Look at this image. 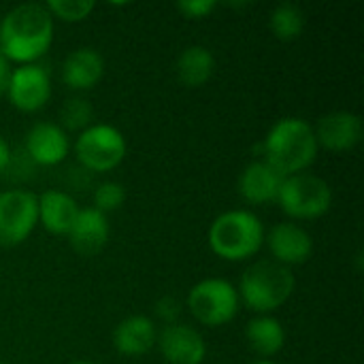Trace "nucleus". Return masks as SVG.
I'll return each mask as SVG.
<instances>
[{"label":"nucleus","instance_id":"29","mask_svg":"<svg viewBox=\"0 0 364 364\" xmlns=\"http://www.w3.org/2000/svg\"><path fill=\"white\" fill-rule=\"evenodd\" d=\"M252 364H275V363H271V360H258V363H252Z\"/></svg>","mask_w":364,"mask_h":364},{"label":"nucleus","instance_id":"8","mask_svg":"<svg viewBox=\"0 0 364 364\" xmlns=\"http://www.w3.org/2000/svg\"><path fill=\"white\" fill-rule=\"evenodd\" d=\"M38 224V196L26 190L0 192V247L23 243Z\"/></svg>","mask_w":364,"mask_h":364},{"label":"nucleus","instance_id":"14","mask_svg":"<svg viewBox=\"0 0 364 364\" xmlns=\"http://www.w3.org/2000/svg\"><path fill=\"white\" fill-rule=\"evenodd\" d=\"M109 235H111V226H109L107 215L96 211L94 207H85L79 211L68 232V241L77 254L96 256L109 243Z\"/></svg>","mask_w":364,"mask_h":364},{"label":"nucleus","instance_id":"4","mask_svg":"<svg viewBox=\"0 0 364 364\" xmlns=\"http://www.w3.org/2000/svg\"><path fill=\"white\" fill-rule=\"evenodd\" d=\"M296 288V277L294 273L271 260H262L252 264L243 275L239 284V299L258 314H271L279 309L288 299L292 296Z\"/></svg>","mask_w":364,"mask_h":364},{"label":"nucleus","instance_id":"21","mask_svg":"<svg viewBox=\"0 0 364 364\" xmlns=\"http://www.w3.org/2000/svg\"><path fill=\"white\" fill-rule=\"evenodd\" d=\"M305 15L301 6L292 2H284L273 9L271 13V30L279 41H296L303 34Z\"/></svg>","mask_w":364,"mask_h":364},{"label":"nucleus","instance_id":"10","mask_svg":"<svg viewBox=\"0 0 364 364\" xmlns=\"http://www.w3.org/2000/svg\"><path fill=\"white\" fill-rule=\"evenodd\" d=\"M156 343L168 364H203L207 356L203 335L188 324H166Z\"/></svg>","mask_w":364,"mask_h":364},{"label":"nucleus","instance_id":"5","mask_svg":"<svg viewBox=\"0 0 364 364\" xmlns=\"http://www.w3.org/2000/svg\"><path fill=\"white\" fill-rule=\"evenodd\" d=\"M277 203L290 218L316 220L328 213L333 205V190L322 177L299 173L284 179Z\"/></svg>","mask_w":364,"mask_h":364},{"label":"nucleus","instance_id":"11","mask_svg":"<svg viewBox=\"0 0 364 364\" xmlns=\"http://www.w3.org/2000/svg\"><path fill=\"white\" fill-rule=\"evenodd\" d=\"M318 147L331 151H350L363 139V119L352 111H333L318 119L314 128Z\"/></svg>","mask_w":364,"mask_h":364},{"label":"nucleus","instance_id":"9","mask_svg":"<svg viewBox=\"0 0 364 364\" xmlns=\"http://www.w3.org/2000/svg\"><path fill=\"white\" fill-rule=\"evenodd\" d=\"M6 96L11 105L23 113L43 109L51 96L49 73L38 64H21L19 68H13Z\"/></svg>","mask_w":364,"mask_h":364},{"label":"nucleus","instance_id":"12","mask_svg":"<svg viewBox=\"0 0 364 364\" xmlns=\"http://www.w3.org/2000/svg\"><path fill=\"white\" fill-rule=\"evenodd\" d=\"M269 243V250L275 258V262L284 267L303 264L314 254V239L305 228H301L294 222H282L271 228L269 237H264Z\"/></svg>","mask_w":364,"mask_h":364},{"label":"nucleus","instance_id":"22","mask_svg":"<svg viewBox=\"0 0 364 364\" xmlns=\"http://www.w3.org/2000/svg\"><path fill=\"white\" fill-rule=\"evenodd\" d=\"M47 11L51 13L53 19H62V21H83L92 11H94V2L92 0H49Z\"/></svg>","mask_w":364,"mask_h":364},{"label":"nucleus","instance_id":"18","mask_svg":"<svg viewBox=\"0 0 364 364\" xmlns=\"http://www.w3.org/2000/svg\"><path fill=\"white\" fill-rule=\"evenodd\" d=\"M105 73L102 55L92 47H79L66 55L62 64V79L70 90H92Z\"/></svg>","mask_w":364,"mask_h":364},{"label":"nucleus","instance_id":"1","mask_svg":"<svg viewBox=\"0 0 364 364\" xmlns=\"http://www.w3.org/2000/svg\"><path fill=\"white\" fill-rule=\"evenodd\" d=\"M53 43V17L45 4L26 2L0 21V53L9 62L34 64Z\"/></svg>","mask_w":364,"mask_h":364},{"label":"nucleus","instance_id":"26","mask_svg":"<svg viewBox=\"0 0 364 364\" xmlns=\"http://www.w3.org/2000/svg\"><path fill=\"white\" fill-rule=\"evenodd\" d=\"M156 314L160 316V320H164L166 324H175V320L179 318L181 309H179V303L171 296H164L158 301L156 305Z\"/></svg>","mask_w":364,"mask_h":364},{"label":"nucleus","instance_id":"25","mask_svg":"<svg viewBox=\"0 0 364 364\" xmlns=\"http://www.w3.org/2000/svg\"><path fill=\"white\" fill-rule=\"evenodd\" d=\"M215 6H218V2H213V0H183L177 4V9L190 19H203L209 13H213Z\"/></svg>","mask_w":364,"mask_h":364},{"label":"nucleus","instance_id":"23","mask_svg":"<svg viewBox=\"0 0 364 364\" xmlns=\"http://www.w3.org/2000/svg\"><path fill=\"white\" fill-rule=\"evenodd\" d=\"M94 117V109L85 98H68L62 107V122L70 130H85Z\"/></svg>","mask_w":364,"mask_h":364},{"label":"nucleus","instance_id":"6","mask_svg":"<svg viewBox=\"0 0 364 364\" xmlns=\"http://www.w3.org/2000/svg\"><path fill=\"white\" fill-rule=\"evenodd\" d=\"M237 288L220 277H209L198 282L188 294V309L205 326L218 328L228 324L239 311Z\"/></svg>","mask_w":364,"mask_h":364},{"label":"nucleus","instance_id":"15","mask_svg":"<svg viewBox=\"0 0 364 364\" xmlns=\"http://www.w3.org/2000/svg\"><path fill=\"white\" fill-rule=\"evenodd\" d=\"M284 175H279L269 162L258 160L245 166L239 177V194L252 205H267L277 200L279 188L284 183Z\"/></svg>","mask_w":364,"mask_h":364},{"label":"nucleus","instance_id":"16","mask_svg":"<svg viewBox=\"0 0 364 364\" xmlns=\"http://www.w3.org/2000/svg\"><path fill=\"white\" fill-rule=\"evenodd\" d=\"M79 211L81 207L77 200L60 190H47L38 198V220L51 235L68 237Z\"/></svg>","mask_w":364,"mask_h":364},{"label":"nucleus","instance_id":"2","mask_svg":"<svg viewBox=\"0 0 364 364\" xmlns=\"http://www.w3.org/2000/svg\"><path fill=\"white\" fill-rule=\"evenodd\" d=\"M264 162L284 177L305 173L318 158L314 126L301 117L279 119L264 139Z\"/></svg>","mask_w":364,"mask_h":364},{"label":"nucleus","instance_id":"3","mask_svg":"<svg viewBox=\"0 0 364 364\" xmlns=\"http://www.w3.org/2000/svg\"><path fill=\"white\" fill-rule=\"evenodd\" d=\"M264 243V226L252 211L235 209L218 215L209 228V245L215 256L241 262L260 252Z\"/></svg>","mask_w":364,"mask_h":364},{"label":"nucleus","instance_id":"24","mask_svg":"<svg viewBox=\"0 0 364 364\" xmlns=\"http://www.w3.org/2000/svg\"><path fill=\"white\" fill-rule=\"evenodd\" d=\"M124 200H126V190L117 181H105L94 192V209L105 215L117 211L124 205Z\"/></svg>","mask_w":364,"mask_h":364},{"label":"nucleus","instance_id":"20","mask_svg":"<svg viewBox=\"0 0 364 364\" xmlns=\"http://www.w3.org/2000/svg\"><path fill=\"white\" fill-rule=\"evenodd\" d=\"M245 337H247L250 348L258 356H267V358L279 354L286 343V331L282 322L271 316L254 318L245 328Z\"/></svg>","mask_w":364,"mask_h":364},{"label":"nucleus","instance_id":"17","mask_svg":"<svg viewBox=\"0 0 364 364\" xmlns=\"http://www.w3.org/2000/svg\"><path fill=\"white\" fill-rule=\"evenodd\" d=\"M158 341L156 322L147 316H130L122 320L113 333V346L122 356H143Z\"/></svg>","mask_w":364,"mask_h":364},{"label":"nucleus","instance_id":"7","mask_svg":"<svg viewBox=\"0 0 364 364\" xmlns=\"http://www.w3.org/2000/svg\"><path fill=\"white\" fill-rule=\"evenodd\" d=\"M128 145L126 136L109 124H92L77 136L75 154L77 160L96 173H107L117 168L126 158Z\"/></svg>","mask_w":364,"mask_h":364},{"label":"nucleus","instance_id":"27","mask_svg":"<svg viewBox=\"0 0 364 364\" xmlns=\"http://www.w3.org/2000/svg\"><path fill=\"white\" fill-rule=\"evenodd\" d=\"M11 73H13V68H11V62L0 53V96H4L6 94V90H9V81H11Z\"/></svg>","mask_w":364,"mask_h":364},{"label":"nucleus","instance_id":"28","mask_svg":"<svg viewBox=\"0 0 364 364\" xmlns=\"http://www.w3.org/2000/svg\"><path fill=\"white\" fill-rule=\"evenodd\" d=\"M11 162V149H9V143L0 136V173L9 166Z\"/></svg>","mask_w":364,"mask_h":364},{"label":"nucleus","instance_id":"19","mask_svg":"<svg viewBox=\"0 0 364 364\" xmlns=\"http://www.w3.org/2000/svg\"><path fill=\"white\" fill-rule=\"evenodd\" d=\"M177 77L188 87L205 85L215 73V58L205 45H190L177 58Z\"/></svg>","mask_w":364,"mask_h":364},{"label":"nucleus","instance_id":"13","mask_svg":"<svg viewBox=\"0 0 364 364\" xmlns=\"http://www.w3.org/2000/svg\"><path fill=\"white\" fill-rule=\"evenodd\" d=\"M70 143L66 132L51 122H38L26 136L28 156L41 166H55L68 156Z\"/></svg>","mask_w":364,"mask_h":364},{"label":"nucleus","instance_id":"30","mask_svg":"<svg viewBox=\"0 0 364 364\" xmlns=\"http://www.w3.org/2000/svg\"><path fill=\"white\" fill-rule=\"evenodd\" d=\"M73 364H90V363H73Z\"/></svg>","mask_w":364,"mask_h":364}]
</instances>
